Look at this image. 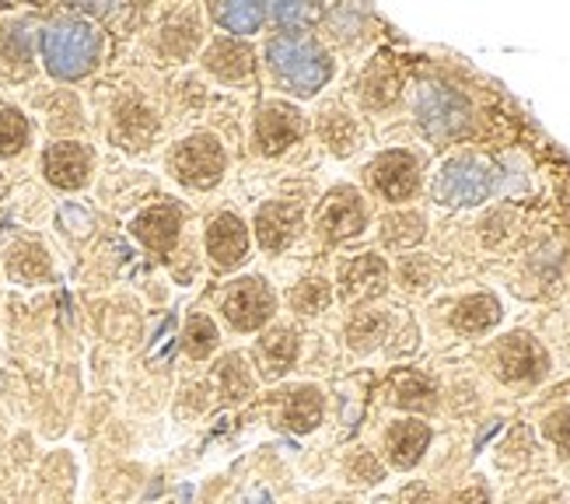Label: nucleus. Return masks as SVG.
I'll return each instance as SVG.
<instances>
[{"label": "nucleus", "mask_w": 570, "mask_h": 504, "mask_svg": "<svg viewBox=\"0 0 570 504\" xmlns=\"http://www.w3.org/2000/svg\"><path fill=\"white\" fill-rule=\"evenodd\" d=\"M43 56H46L50 74L64 81L85 77L98 60V32L88 22H77V18L56 22L43 35Z\"/></svg>", "instance_id": "nucleus-1"}, {"label": "nucleus", "mask_w": 570, "mask_h": 504, "mask_svg": "<svg viewBox=\"0 0 570 504\" xmlns=\"http://www.w3.org/2000/svg\"><path fill=\"white\" fill-rule=\"evenodd\" d=\"M270 64L298 95H315L333 74L325 53L315 43H309V39H298V35H277L273 39Z\"/></svg>", "instance_id": "nucleus-2"}, {"label": "nucleus", "mask_w": 570, "mask_h": 504, "mask_svg": "<svg viewBox=\"0 0 570 504\" xmlns=\"http://www.w3.org/2000/svg\"><path fill=\"white\" fill-rule=\"evenodd\" d=\"M417 116L420 127L434 140H448L470 124V103L448 85H423L417 95Z\"/></svg>", "instance_id": "nucleus-3"}, {"label": "nucleus", "mask_w": 570, "mask_h": 504, "mask_svg": "<svg viewBox=\"0 0 570 504\" xmlns=\"http://www.w3.org/2000/svg\"><path fill=\"white\" fill-rule=\"evenodd\" d=\"M491 169L483 165L480 158H452L448 165L441 169L434 193L441 204H452V207H473L480 200L491 196Z\"/></svg>", "instance_id": "nucleus-4"}, {"label": "nucleus", "mask_w": 570, "mask_h": 504, "mask_svg": "<svg viewBox=\"0 0 570 504\" xmlns=\"http://www.w3.org/2000/svg\"><path fill=\"white\" fill-rule=\"evenodd\" d=\"M172 169L182 183L190 186H200L207 190L214 186L221 172H224V151L214 137H193L186 144H179L175 154H172Z\"/></svg>", "instance_id": "nucleus-5"}, {"label": "nucleus", "mask_w": 570, "mask_h": 504, "mask_svg": "<svg viewBox=\"0 0 570 504\" xmlns=\"http://www.w3.org/2000/svg\"><path fill=\"white\" fill-rule=\"evenodd\" d=\"M270 312H273V291L259 277L238 280L232 294L224 298V315H228L235 330H259L270 319Z\"/></svg>", "instance_id": "nucleus-6"}, {"label": "nucleus", "mask_w": 570, "mask_h": 504, "mask_svg": "<svg viewBox=\"0 0 570 504\" xmlns=\"http://www.w3.org/2000/svg\"><path fill=\"white\" fill-rule=\"evenodd\" d=\"M364 221H368V214H364V204H361V196L354 190H333L330 196H325V204L319 211V228L325 238H351L364 228Z\"/></svg>", "instance_id": "nucleus-7"}, {"label": "nucleus", "mask_w": 570, "mask_h": 504, "mask_svg": "<svg viewBox=\"0 0 570 504\" xmlns=\"http://www.w3.org/2000/svg\"><path fill=\"white\" fill-rule=\"evenodd\" d=\"M372 183L381 196L389 200H410L417 193L420 172H417V158L406 151H389L381 154L372 165Z\"/></svg>", "instance_id": "nucleus-8"}, {"label": "nucleus", "mask_w": 570, "mask_h": 504, "mask_svg": "<svg viewBox=\"0 0 570 504\" xmlns=\"http://www.w3.org/2000/svg\"><path fill=\"white\" fill-rule=\"evenodd\" d=\"M43 169L46 179L60 190H77L88 183V172H92V154L74 144V140H64V144H53L43 158Z\"/></svg>", "instance_id": "nucleus-9"}, {"label": "nucleus", "mask_w": 570, "mask_h": 504, "mask_svg": "<svg viewBox=\"0 0 570 504\" xmlns=\"http://www.w3.org/2000/svg\"><path fill=\"white\" fill-rule=\"evenodd\" d=\"M207 249H211V256H214L217 267H235L238 259H246V249H249V228L241 225V217H235V214H221V217L211 221Z\"/></svg>", "instance_id": "nucleus-10"}, {"label": "nucleus", "mask_w": 570, "mask_h": 504, "mask_svg": "<svg viewBox=\"0 0 570 504\" xmlns=\"http://www.w3.org/2000/svg\"><path fill=\"white\" fill-rule=\"evenodd\" d=\"M256 133H259V144L267 154H280V151H288L294 140L301 137V116L298 109L291 106H267L259 112V124H256Z\"/></svg>", "instance_id": "nucleus-11"}, {"label": "nucleus", "mask_w": 570, "mask_h": 504, "mask_svg": "<svg viewBox=\"0 0 570 504\" xmlns=\"http://www.w3.org/2000/svg\"><path fill=\"white\" fill-rule=\"evenodd\" d=\"M301 225V207L294 204H267L256 214V235L262 242V249L280 253L288 242L298 235Z\"/></svg>", "instance_id": "nucleus-12"}, {"label": "nucleus", "mask_w": 570, "mask_h": 504, "mask_svg": "<svg viewBox=\"0 0 570 504\" xmlns=\"http://www.w3.org/2000/svg\"><path fill=\"white\" fill-rule=\"evenodd\" d=\"M546 368V354L539 344H533L528 336H507L501 347V375L521 382V378H539Z\"/></svg>", "instance_id": "nucleus-13"}, {"label": "nucleus", "mask_w": 570, "mask_h": 504, "mask_svg": "<svg viewBox=\"0 0 570 504\" xmlns=\"http://www.w3.org/2000/svg\"><path fill=\"white\" fill-rule=\"evenodd\" d=\"M133 235L144 242V246L169 253L179 238V211L172 204H158V207L144 211L133 221Z\"/></svg>", "instance_id": "nucleus-14"}, {"label": "nucleus", "mask_w": 570, "mask_h": 504, "mask_svg": "<svg viewBox=\"0 0 570 504\" xmlns=\"http://www.w3.org/2000/svg\"><path fill=\"white\" fill-rule=\"evenodd\" d=\"M427 441H431L427 425H420V420H399V425H392V431H389V455L399 470H410L427 452Z\"/></svg>", "instance_id": "nucleus-15"}, {"label": "nucleus", "mask_w": 570, "mask_h": 504, "mask_svg": "<svg viewBox=\"0 0 570 504\" xmlns=\"http://www.w3.org/2000/svg\"><path fill=\"white\" fill-rule=\"evenodd\" d=\"M385 280H389V270L378 256H361L354 264L343 270V294L347 298H375L385 291Z\"/></svg>", "instance_id": "nucleus-16"}, {"label": "nucleus", "mask_w": 570, "mask_h": 504, "mask_svg": "<svg viewBox=\"0 0 570 504\" xmlns=\"http://www.w3.org/2000/svg\"><path fill=\"white\" fill-rule=\"evenodd\" d=\"M207 67L224 81H238V77L252 74L256 60H252V50L246 43H238V39H217V43L207 50Z\"/></svg>", "instance_id": "nucleus-17"}, {"label": "nucleus", "mask_w": 570, "mask_h": 504, "mask_svg": "<svg viewBox=\"0 0 570 504\" xmlns=\"http://www.w3.org/2000/svg\"><path fill=\"white\" fill-rule=\"evenodd\" d=\"M322 420V396L319 389H294L288 393V399H283V425H288L291 431H312L315 425Z\"/></svg>", "instance_id": "nucleus-18"}, {"label": "nucleus", "mask_w": 570, "mask_h": 504, "mask_svg": "<svg viewBox=\"0 0 570 504\" xmlns=\"http://www.w3.org/2000/svg\"><path fill=\"white\" fill-rule=\"evenodd\" d=\"M298 357V336L288 333V330H273L262 336L259 344V361H262V372H267L270 378L283 375Z\"/></svg>", "instance_id": "nucleus-19"}, {"label": "nucleus", "mask_w": 570, "mask_h": 504, "mask_svg": "<svg viewBox=\"0 0 570 504\" xmlns=\"http://www.w3.org/2000/svg\"><path fill=\"white\" fill-rule=\"evenodd\" d=\"M497 319H501V305H497V298H491V294L465 298L462 305L455 309V315H452V322L462 333H483V330H491Z\"/></svg>", "instance_id": "nucleus-20"}, {"label": "nucleus", "mask_w": 570, "mask_h": 504, "mask_svg": "<svg viewBox=\"0 0 570 504\" xmlns=\"http://www.w3.org/2000/svg\"><path fill=\"white\" fill-rule=\"evenodd\" d=\"M214 18L228 29V32H256L262 25V18H267V11H262V4H217L214 8Z\"/></svg>", "instance_id": "nucleus-21"}, {"label": "nucleus", "mask_w": 570, "mask_h": 504, "mask_svg": "<svg viewBox=\"0 0 570 504\" xmlns=\"http://www.w3.org/2000/svg\"><path fill=\"white\" fill-rule=\"evenodd\" d=\"M29 124L18 109H0V158H11L25 148Z\"/></svg>", "instance_id": "nucleus-22"}, {"label": "nucleus", "mask_w": 570, "mask_h": 504, "mask_svg": "<svg viewBox=\"0 0 570 504\" xmlns=\"http://www.w3.org/2000/svg\"><path fill=\"white\" fill-rule=\"evenodd\" d=\"M423 238V217L420 214H392L389 221H385V242L396 249H406V246H413V242Z\"/></svg>", "instance_id": "nucleus-23"}, {"label": "nucleus", "mask_w": 570, "mask_h": 504, "mask_svg": "<svg viewBox=\"0 0 570 504\" xmlns=\"http://www.w3.org/2000/svg\"><path fill=\"white\" fill-rule=\"evenodd\" d=\"M217 375H221V393L228 399H246L252 393V378H249L246 365H241L238 357H224Z\"/></svg>", "instance_id": "nucleus-24"}, {"label": "nucleus", "mask_w": 570, "mask_h": 504, "mask_svg": "<svg viewBox=\"0 0 570 504\" xmlns=\"http://www.w3.org/2000/svg\"><path fill=\"white\" fill-rule=\"evenodd\" d=\"M322 137H325V144H330L336 154H347L357 130H354V124L343 112H330V116L322 119Z\"/></svg>", "instance_id": "nucleus-25"}, {"label": "nucleus", "mask_w": 570, "mask_h": 504, "mask_svg": "<svg viewBox=\"0 0 570 504\" xmlns=\"http://www.w3.org/2000/svg\"><path fill=\"white\" fill-rule=\"evenodd\" d=\"M427 396H434V386L427 378H420V375L396 378V403H402V407H431Z\"/></svg>", "instance_id": "nucleus-26"}, {"label": "nucleus", "mask_w": 570, "mask_h": 504, "mask_svg": "<svg viewBox=\"0 0 570 504\" xmlns=\"http://www.w3.org/2000/svg\"><path fill=\"white\" fill-rule=\"evenodd\" d=\"M11 274H18L22 280H39L50 274V259L39 246H22L11 259Z\"/></svg>", "instance_id": "nucleus-27"}, {"label": "nucleus", "mask_w": 570, "mask_h": 504, "mask_svg": "<svg viewBox=\"0 0 570 504\" xmlns=\"http://www.w3.org/2000/svg\"><path fill=\"white\" fill-rule=\"evenodd\" d=\"M217 344V330H214V322L207 315H196L190 326H186V351L193 357H207Z\"/></svg>", "instance_id": "nucleus-28"}, {"label": "nucleus", "mask_w": 570, "mask_h": 504, "mask_svg": "<svg viewBox=\"0 0 570 504\" xmlns=\"http://www.w3.org/2000/svg\"><path fill=\"white\" fill-rule=\"evenodd\" d=\"M325 301H330V288H325V280H304V285H298L294 294H291V305L298 312H319Z\"/></svg>", "instance_id": "nucleus-29"}, {"label": "nucleus", "mask_w": 570, "mask_h": 504, "mask_svg": "<svg viewBox=\"0 0 570 504\" xmlns=\"http://www.w3.org/2000/svg\"><path fill=\"white\" fill-rule=\"evenodd\" d=\"M381 330H385V319L381 315H361L354 326H351V344H357V347H372L375 340L381 336Z\"/></svg>", "instance_id": "nucleus-30"}, {"label": "nucleus", "mask_w": 570, "mask_h": 504, "mask_svg": "<svg viewBox=\"0 0 570 504\" xmlns=\"http://www.w3.org/2000/svg\"><path fill=\"white\" fill-rule=\"evenodd\" d=\"M273 14L280 25H309L322 11L315 4H273Z\"/></svg>", "instance_id": "nucleus-31"}, {"label": "nucleus", "mask_w": 570, "mask_h": 504, "mask_svg": "<svg viewBox=\"0 0 570 504\" xmlns=\"http://www.w3.org/2000/svg\"><path fill=\"white\" fill-rule=\"evenodd\" d=\"M546 435H549V441H553L560 452L570 455V407L557 410L553 417L546 420Z\"/></svg>", "instance_id": "nucleus-32"}, {"label": "nucleus", "mask_w": 570, "mask_h": 504, "mask_svg": "<svg viewBox=\"0 0 570 504\" xmlns=\"http://www.w3.org/2000/svg\"><path fill=\"white\" fill-rule=\"evenodd\" d=\"M452 504H491V497H486V491H483V487H470V491L455 494V501H452Z\"/></svg>", "instance_id": "nucleus-33"}, {"label": "nucleus", "mask_w": 570, "mask_h": 504, "mask_svg": "<svg viewBox=\"0 0 570 504\" xmlns=\"http://www.w3.org/2000/svg\"><path fill=\"white\" fill-rule=\"evenodd\" d=\"M413 501L417 504H434L431 501V491H423V487H410V491L402 494V504H413Z\"/></svg>", "instance_id": "nucleus-34"}]
</instances>
